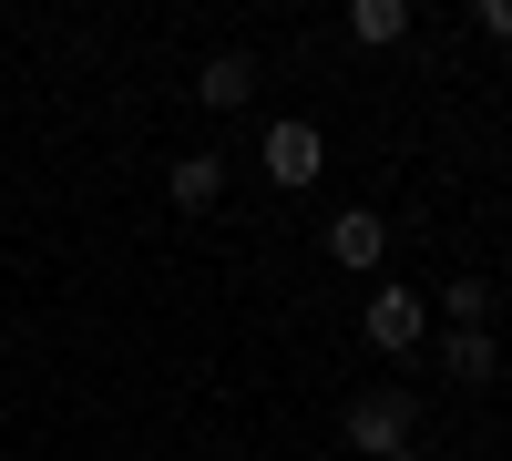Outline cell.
I'll return each instance as SVG.
<instances>
[{
    "label": "cell",
    "mask_w": 512,
    "mask_h": 461,
    "mask_svg": "<svg viewBox=\"0 0 512 461\" xmlns=\"http://www.w3.org/2000/svg\"><path fill=\"white\" fill-rule=\"evenodd\" d=\"M359 339L369 349H390V359H410L420 339H431V308H420V287H369V308H359Z\"/></svg>",
    "instance_id": "2"
},
{
    "label": "cell",
    "mask_w": 512,
    "mask_h": 461,
    "mask_svg": "<svg viewBox=\"0 0 512 461\" xmlns=\"http://www.w3.org/2000/svg\"><path fill=\"white\" fill-rule=\"evenodd\" d=\"M195 103H205V113H246V103H256V62H246V52H216V62L195 72Z\"/></svg>",
    "instance_id": "5"
},
{
    "label": "cell",
    "mask_w": 512,
    "mask_h": 461,
    "mask_svg": "<svg viewBox=\"0 0 512 461\" xmlns=\"http://www.w3.org/2000/svg\"><path fill=\"white\" fill-rule=\"evenodd\" d=\"M328 175V144H318V123H267V185H318Z\"/></svg>",
    "instance_id": "3"
},
{
    "label": "cell",
    "mask_w": 512,
    "mask_h": 461,
    "mask_svg": "<svg viewBox=\"0 0 512 461\" xmlns=\"http://www.w3.org/2000/svg\"><path fill=\"white\" fill-rule=\"evenodd\" d=\"M400 31H410V0H349V41H369V52H390Z\"/></svg>",
    "instance_id": "8"
},
{
    "label": "cell",
    "mask_w": 512,
    "mask_h": 461,
    "mask_svg": "<svg viewBox=\"0 0 512 461\" xmlns=\"http://www.w3.org/2000/svg\"><path fill=\"white\" fill-rule=\"evenodd\" d=\"M164 195H175L185 216H205V205L226 195V164H216V154H175V175H164Z\"/></svg>",
    "instance_id": "7"
},
{
    "label": "cell",
    "mask_w": 512,
    "mask_h": 461,
    "mask_svg": "<svg viewBox=\"0 0 512 461\" xmlns=\"http://www.w3.org/2000/svg\"><path fill=\"white\" fill-rule=\"evenodd\" d=\"M441 308H451V328H482V318H492V287H482V277H451Z\"/></svg>",
    "instance_id": "9"
},
{
    "label": "cell",
    "mask_w": 512,
    "mask_h": 461,
    "mask_svg": "<svg viewBox=\"0 0 512 461\" xmlns=\"http://www.w3.org/2000/svg\"><path fill=\"white\" fill-rule=\"evenodd\" d=\"M482 31H492V41H512V0H482Z\"/></svg>",
    "instance_id": "10"
},
{
    "label": "cell",
    "mask_w": 512,
    "mask_h": 461,
    "mask_svg": "<svg viewBox=\"0 0 512 461\" xmlns=\"http://www.w3.org/2000/svg\"><path fill=\"white\" fill-rule=\"evenodd\" d=\"M390 461H431V451H420V441H410V451H390Z\"/></svg>",
    "instance_id": "11"
},
{
    "label": "cell",
    "mask_w": 512,
    "mask_h": 461,
    "mask_svg": "<svg viewBox=\"0 0 512 461\" xmlns=\"http://www.w3.org/2000/svg\"><path fill=\"white\" fill-rule=\"evenodd\" d=\"M441 369H451L461 390H482L492 369H502V339H492V328H451V339H441Z\"/></svg>",
    "instance_id": "6"
},
{
    "label": "cell",
    "mask_w": 512,
    "mask_h": 461,
    "mask_svg": "<svg viewBox=\"0 0 512 461\" xmlns=\"http://www.w3.org/2000/svg\"><path fill=\"white\" fill-rule=\"evenodd\" d=\"M328 257L369 277L379 257H390V226H379V216H369V205H349V216H328Z\"/></svg>",
    "instance_id": "4"
},
{
    "label": "cell",
    "mask_w": 512,
    "mask_h": 461,
    "mask_svg": "<svg viewBox=\"0 0 512 461\" xmlns=\"http://www.w3.org/2000/svg\"><path fill=\"white\" fill-rule=\"evenodd\" d=\"M410 421H420V400H410V390H359L349 410H338V431H349V451H369V461L410 451Z\"/></svg>",
    "instance_id": "1"
}]
</instances>
